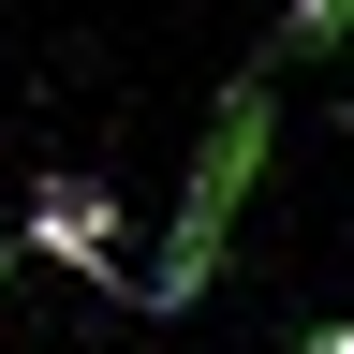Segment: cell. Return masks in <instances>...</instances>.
I'll use <instances>...</instances> for the list:
<instances>
[{
    "instance_id": "obj_3",
    "label": "cell",
    "mask_w": 354,
    "mask_h": 354,
    "mask_svg": "<svg viewBox=\"0 0 354 354\" xmlns=\"http://www.w3.org/2000/svg\"><path fill=\"white\" fill-rule=\"evenodd\" d=\"M339 30H354V0H295V15H281V44H295V59H325Z\"/></svg>"
},
{
    "instance_id": "obj_4",
    "label": "cell",
    "mask_w": 354,
    "mask_h": 354,
    "mask_svg": "<svg viewBox=\"0 0 354 354\" xmlns=\"http://www.w3.org/2000/svg\"><path fill=\"white\" fill-rule=\"evenodd\" d=\"M310 354H354V325H325V339H310Z\"/></svg>"
},
{
    "instance_id": "obj_2",
    "label": "cell",
    "mask_w": 354,
    "mask_h": 354,
    "mask_svg": "<svg viewBox=\"0 0 354 354\" xmlns=\"http://www.w3.org/2000/svg\"><path fill=\"white\" fill-rule=\"evenodd\" d=\"M15 251H44V266H74V281L133 295V221H118V192H104V177H44V192H30V236H15Z\"/></svg>"
},
{
    "instance_id": "obj_5",
    "label": "cell",
    "mask_w": 354,
    "mask_h": 354,
    "mask_svg": "<svg viewBox=\"0 0 354 354\" xmlns=\"http://www.w3.org/2000/svg\"><path fill=\"white\" fill-rule=\"evenodd\" d=\"M0 281H15V251H0Z\"/></svg>"
},
{
    "instance_id": "obj_1",
    "label": "cell",
    "mask_w": 354,
    "mask_h": 354,
    "mask_svg": "<svg viewBox=\"0 0 354 354\" xmlns=\"http://www.w3.org/2000/svg\"><path fill=\"white\" fill-rule=\"evenodd\" d=\"M266 148H281V88H266V74H236V88H221V118H207V148H192V177H177L162 251L133 266V295H148V310H192V295L221 281V251H236V207H251Z\"/></svg>"
}]
</instances>
